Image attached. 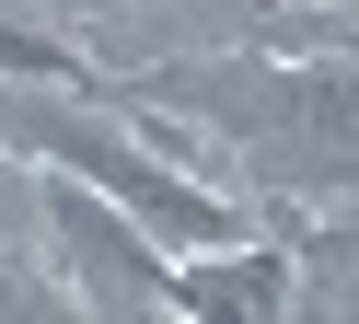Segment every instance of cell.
<instances>
[{
	"mask_svg": "<svg viewBox=\"0 0 359 324\" xmlns=\"http://www.w3.org/2000/svg\"><path fill=\"white\" fill-rule=\"evenodd\" d=\"M0 139H24L47 174H81L93 197H116L163 255H197V243H232V231H243V208H232V197H209L197 174H174L151 139L104 128L81 81H12V93H0Z\"/></svg>",
	"mask_w": 359,
	"mask_h": 324,
	"instance_id": "cell-1",
	"label": "cell"
},
{
	"mask_svg": "<svg viewBox=\"0 0 359 324\" xmlns=\"http://www.w3.org/2000/svg\"><path fill=\"white\" fill-rule=\"evenodd\" d=\"M47 231H58V266H70V313H116V324H151L174 313V266L116 197H93L81 174H47Z\"/></svg>",
	"mask_w": 359,
	"mask_h": 324,
	"instance_id": "cell-2",
	"label": "cell"
},
{
	"mask_svg": "<svg viewBox=\"0 0 359 324\" xmlns=\"http://www.w3.org/2000/svg\"><path fill=\"white\" fill-rule=\"evenodd\" d=\"M174 313H290V255L266 243H197L186 266H174Z\"/></svg>",
	"mask_w": 359,
	"mask_h": 324,
	"instance_id": "cell-3",
	"label": "cell"
},
{
	"mask_svg": "<svg viewBox=\"0 0 359 324\" xmlns=\"http://www.w3.org/2000/svg\"><path fill=\"white\" fill-rule=\"evenodd\" d=\"M0 69H12V81H93V69H81L58 35H35V23H0Z\"/></svg>",
	"mask_w": 359,
	"mask_h": 324,
	"instance_id": "cell-4",
	"label": "cell"
}]
</instances>
